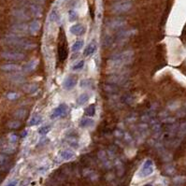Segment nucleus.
Returning a JSON list of instances; mask_svg holds the SVG:
<instances>
[{
    "instance_id": "f257e3e1",
    "label": "nucleus",
    "mask_w": 186,
    "mask_h": 186,
    "mask_svg": "<svg viewBox=\"0 0 186 186\" xmlns=\"http://www.w3.org/2000/svg\"><path fill=\"white\" fill-rule=\"evenodd\" d=\"M5 44L11 46V47H16L20 49H24V50H31L33 48H36L37 45L34 44L33 42L28 41L26 39H24L19 35L16 34H10L5 38Z\"/></svg>"
},
{
    "instance_id": "f03ea898",
    "label": "nucleus",
    "mask_w": 186,
    "mask_h": 186,
    "mask_svg": "<svg viewBox=\"0 0 186 186\" xmlns=\"http://www.w3.org/2000/svg\"><path fill=\"white\" fill-rule=\"evenodd\" d=\"M132 57H133L132 50H126V52L120 53L112 56L108 60V64H109V66H113L115 67L124 66V65L131 62Z\"/></svg>"
},
{
    "instance_id": "7ed1b4c3",
    "label": "nucleus",
    "mask_w": 186,
    "mask_h": 186,
    "mask_svg": "<svg viewBox=\"0 0 186 186\" xmlns=\"http://www.w3.org/2000/svg\"><path fill=\"white\" fill-rule=\"evenodd\" d=\"M131 8H132V3L129 0H122V1L116 2L112 5L111 11L114 13H123L130 11Z\"/></svg>"
},
{
    "instance_id": "20e7f679",
    "label": "nucleus",
    "mask_w": 186,
    "mask_h": 186,
    "mask_svg": "<svg viewBox=\"0 0 186 186\" xmlns=\"http://www.w3.org/2000/svg\"><path fill=\"white\" fill-rule=\"evenodd\" d=\"M154 170V162L151 161V159H147L141 166V169L139 171V176L141 178H145V177H148L151 174H153Z\"/></svg>"
},
{
    "instance_id": "39448f33",
    "label": "nucleus",
    "mask_w": 186,
    "mask_h": 186,
    "mask_svg": "<svg viewBox=\"0 0 186 186\" xmlns=\"http://www.w3.org/2000/svg\"><path fill=\"white\" fill-rule=\"evenodd\" d=\"M1 57L10 61H22L25 58V54L20 52H10V50H6V52L1 53Z\"/></svg>"
},
{
    "instance_id": "423d86ee",
    "label": "nucleus",
    "mask_w": 186,
    "mask_h": 186,
    "mask_svg": "<svg viewBox=\"0 0 186 186\" xmlns=\"http://www.w3.org/2000/svg\"><path fill=\"white\" fill-rule=\"evenodd\" d=\"M11 14L13 17H15L16 19L21 20V21H26L31 18V14L27 8H14L11 11Z\"/></svg>"
},
{
    "instance_id": "0eeeda50",
    "label": "nucleus",
    "mask_w": 186,
    "mask_h": 186,
    "mask_svg": "<svg viewBox=\"0 0 186 186\" xmlns=\"http://www.w3.org/2000/svg\"><path fill=\"white\" fill-rule=\"evenodd\" d=\"M69 111V107L66 103H62L59 105L57 108L53 109V111L50 114V119H57V118H61L63 116H66Z\"/></svg>"
},
{
    "instance_id": "6e6552de",
    "label": "nucleus",
    "mask_w": 186,
    "mask_h": 186,
    "mask_svg": "<svg viewBox=\"0 0 186 186\" xmlns=\"http://www.w3.org/2000/svg\"><path fill=\"white\" fill-rule=\"evenodd\" d=\"M127 80V77L122 74H116L113 76H111L108 79V82L111 84H114V85H120V84H123V82L126 81Z\"/></svg>"
},
{
    "instance_id": "1a4fd4ad",
    "label": "nucleus",
    "mask_w": 186,
    "mask_h": 186,
    "mask_svg": "<svg viewBox=\"0 0 186 186\" xmlns=\"http://www.w3.org/2000/svg\"><path fill=\"white\" fill-rule=\"evenodd\" d=\"M11 30L12 31L13 34H16V35L20 36V34H25L28 32V25L23 23H16V24H13L11 27Z\"/></svg>"
},
{
    "instance_id": "9d476101",
    "label": "nucleus",
    "mask_w": 186,
    "mask_h": 186,
    "mask_svg": "<svg viewBox=\"0 0 186 186\" xmlns=\"http://www.w3.org/2000/svg\"><path fill=\"white\" fill-rule=\"evenodd\" d=\"M77 80H76L74 77H71V76H69V77H67L65 79L64 82H63V88L66 91H70L72 90L76 85H77Z\"/></svg>"
},
{
    "instance_id": "9b49d317",
    "label": "nucleus",
    "mask_w": 186,
    "mask_h": 186,
    "mask_svg": "<svg viewBox=\"0 0 186 186\" xmlns=\"http://www.w3.org/2000/svg\"><path fill=\"white\" fill-rule=\"evenodd\" d=\"M69 32L75 36H81L85 32V28L81 23H76L69 28Z\"/></svg>"
},
{
    "instance_id": "f8f14e48",
    "label": "nucleus",
    "mask_w": 186,
    "mask_h": 186,
    "mask_svg": "<svg viewBox=\"0 0 186 186\" xmlns=\"http://www.w3.org/2000/svg\"><path fill=\"white\" fill-rule=\"evenodd\" d=\"M27 10L29 11V12H30L31 16L39 17V16H41V14H42V10H41L40 6H38V4H36V3L29 4Z\"/></svg>"
},
{
    "instance_id": "ddd939ff",
    "label": "nucleus",
    "mask_w": 186,
    "mask_h": 186,
    "mask_svg": "<svg viewBox=\"0 0 186 186\" xmlns=\"http://www.w3.org/2000/svg\"><path fill=\"white\" fill-rule=\"evenodd\" d=\"M125 24H126V21L123 19H113L108 23V26L111 29H117L124 26Z\"/></svg>"
},
{
    "instance_id": "4468645a",
    "label": "nucleus",
    "mask_w": 186,
    "mask_h": 186,
    "mask_svg": "<svg viewBox=\"0 0 186 186\" xmlns=\"http://www.w3.org/2000/svg\"><path fill=\"white\" fill-rule=\"evenodd\" d=\"M41 27V24H40V22L38 21V20H34L29 25H28V32L32 35H36V34L39 31Z\"/></svg>"
},
{
    "instance_id": "2eb2a0df",
    "label": "nucleus",
    "mask_w": 186,
    "mask_h": 186,
    "mask_svg": "<svg viewBox=\"0 0 186 186\" xmlns=\"http://www.w3.org/2000/svg\"><path fill=\"white\" fill-rule=\"evenodd\" d=\"M1 69L7 72H15V71H20L21 67L16 65V64H12V63H8V64H4L1 66Z\"/></svg>"
},
{
    "instance_id": "dca6fc26",
    "label": "nucleus",
    "mask_w": 186,
    "mask_h": 186,
    "mask_svg": "<svg viewBox=\"0 0 186 186\" xmlns=\"http://www.w3.org/2000/svg\"><path fill=\"white\" fill-rule=\"evenodd\" d=\"M38 64V59H32V60H30L28 63H26L23 66V70L25 72H31L33 70H35V69L37 67Z\"/></svg>"
},
{
    "instance_id": "f3484780",
    "label": "nucleus",
    "mask_w": 186,
    "mask_h": 186,
    "mask_svg": "<svg viewBox=\"0 0 186 186\" xmlns=\"http://www.w3.org/2000/svg\"><path fill=\"white\" fill-rule=\"evenodd\" d=\"M96 44L95 43V42H91V43H89L87 45V47L85 48V50H84V52H83V55L85 56V57H88L92 54H94L96 53Z\"/></svg>"
},
{
    "instance_id": "a211bd4d",
    "label": "nucleus",
    "mask_w": 186,
    "mask_h": 186,
    "mask_svg": "<svg viewBox=\"0 0 186 186\" xmlns=\"http://www.w3.org/2000/svg\"><path fill=\"white\" fill-rule=\"evenodd\" d=\"M136 32L135 30H127V31H123L121 33L118 34V36L116 37L117 40H120V41H123V40H126L128 38H130L133 33Z\"/></svg>"
},
{
    "instance_id": "6ab92c4d",
    "label": "nucleus",
    "mask_w": 186,
    "mask_h": 186,
    "mask_svg": "<svg viewBox=\"0 0 186 186\" xmlns=\"http://www.w3.org/2000/svg\"><path fill=\"white\" fill-rule=\"evenodd\" d=\"M60 157L65 161H69L74 157V153L69 150H63L60 151Z\"/></svg>"
},
{
    "instance_id": "aec40b11",
    "label": "nucleus",
    "mask_w": 186,
    "mask_h": 186,
    "mask_svg": "<svg viewBox=\"0 0 186 186\" xmlns=\"http://www.w3.org/2000/svg\"><path fill=\"white\" fill-rule=\"evenodd\" d=\"M95 124V121L91 118H84L80 122V126L82 128H89Z\"/></svg>"
},
{
    "instance_id": "412c9836",
    "label": "nucleus",
    "mask_w": 186,
    "mask_h": 186,
    "mask_svg": "<svg viewBox=\"0 0 186 186\" xmlns=\"http://www.w3.org/2000/svg\"><path fill=\"white\" fill-rule=\"evenodd\" d=\"M60 19H61V16L59 14L58 11L56 10H53L50 11V15H49V20L52 22V23H58L60 22Z\"/></svg>"
},
{
    "instance_id": "4be33fe9",
    "label": "nucleus",
    "mask_w": 186,
    "mask_h": 186,
    "mask_svg": "<svg viewBox=\"0 0 186 186\" xmlns=\"http://www.w3.org/2000/svg\"><path fill=\"white\" fill-rule=\"evenodd\" d=\"M89 99H90V96L87 94V93H83V94H81V95L78 97L77 103H78V105L82 106V105H84L85 103H87L88 101H89Z\"/></svg>"
},
{
    "instance_id": "5701e85b",
    "label": "nucleus",
    "mask_w": 186,
    "mask_h": 186,
    "mask_svg": "<svg viewBox=\"0 0 186 186\" xmlns=\"http://www.w3.org/2000/svg\"><path fill=\"white\" fill-rule=\"evenodd\" d=\"M80 85L81 88H91L93 89L94 88V81H93L91 79H85V80H82L80 82Z\"/></svg>"
},
{
    "instance_id": "b1692460",
    "label": "nucleus",
    "mask_w": 186,
    "mask_h": 186,
    "mask_svg": "<svg viewBox=\"0 0 186 186\" xmlns=\"http://www.w3.org/2000/svg\"><path fill=\"white\" fill-rule=\"evenodd\" d=\"M8 79H10L11 81L16 82V83H21V82L24 81V77L20 74H12L8 77Z\"/></svg>"
},
{
    "instance_id": "393cba45",
    "label": "nucleus",
    "mask_w": 186,
    "mask_h": 186,
    "mask_svg": "<svg viewBox=\"0 0 186 186\" xmlns=\"http://www.w3.org/2000/svg\"><path fill=\"white\" fill-rule=\"evenodd\" d=\"M41 119H42V117L40 114H34L32 117H31V119L29 120V125H37L40 122H41Z\"/></svg>"
},
{
    "instance_id": "a878e982",
    "label": "nucleus",
    "mask_w": 186,
    "mask_h": 186,
    "mask_svg": "<svg viewBox=\"0 0 186 186\" xmlns=\"http://www.w3.org/2000/svg\"><path fill=\"white\" fill-rule=\"evenodd\" d=\"M84 114H85L87 117H93L96 114V106L94 104L90 105L89 107H87L84 111Z\"/></svg>"
},
{
    "instance_id": "bb28decb",
    "label": "nucleus",
    "mask_w": 186,
    "mask_h": 186,
    "mask_svg": "<svg viewBox=\"0 0 186 186\" xmlns=\"http://www.w3.org/2000/svg\"><path fill=\"white\" fill-rule=\"evenodd\" d=\"M38 89V85H36V84H28V85H25L23 87V90L24 92L28 93V94H34L35 92H37Z\"/></svg>"
},
{
    "instance_id": "cd10ccee",
    "label": "nucleus",
    "mask_w": 186,
    "mask_h": 186,
    "mask_svg": "<svg viewBox=\"0 0 186 186\" xmlns=\"http://www.w3.org/2000/svg\"><path fill=\"white\" fill-rule=\"evenodd\" d=\"M83 40H77L75 43L72 45V52H78V50H81L83 47Z\"/></svg>"
},
{
    "instance_id": "c85d7f7f",
    "label": "nucleus",
    "mask_w": 186,
    "mask_h": 186,
    "mask_svg": "<svg viewBox=\"0 0 186 186\" xmlns=\"http://www.w3.org/2000/svg\"><path fill=\"white\" fill-rule=\"evenodd\" d=\"M69 20L70 22H75L78 20V13L73 8H70V11H69Z\"/></svg>"
},
{
    "instance_id": "c756f323",
    "label": "nucleus",
    "mask_w": 186,
    "mask_h": 186,
    "mask_svg": "<svg viewBox=\"0 0 186 186\" xmlns=\"http://www.w3.org/2000/svg\"><path fill=\"white\" fill-rule=\"evenodd\" d=\"M50 129H52L50 125H43L38 129V134L41 135V136H45V135H47L50 131Z\"/></svg>"
},
{
    "instance_id": "7c9ffc66",
    "label": "nucleus",
    "mask_w": 186,
    "mask_h": 186,
    "mask_svg": "<svg viewBox=\"0 0 186 186\" xmlns=\"http://www.w3.org/2000/svg\"><path fill=\"white\" fill-rule=\"evenodd\" d=\"M8 126L11 129H17L21 126V123L19 121H11L8 123Z\"/></svg>"
},
{
    "instance_id": "2f4dec72",
    "label": "nucleus",
    "mask_w": 186,
    "mask_h": 186,
    "mask_svg": "<svg viewBox=\"0 0 186 186\" xmlns=\"http://www.w3.org/2000/svg\"><path fill=\"white\" fill-rule=\"evenodd\" d=\"M84 64H85L84 60H81V61H79L78 63H76V64L72 66V70L76 71V70H80V69H83Z\"/></svg>"
},
{
    "instance_id": "473e14b6",
    "label": "nucleus",
    "mask_w": 186,
    "mask_h": 186,
    "mask_svg": "<svg viewBox=\"0 0 186 186\" xmlns=\"http://www.w3.org/2000/svg\"><path fill=\"white\" fill-rule=\"evenodd\" d=\"M14 115L17 118H21V119H23V118H24L25 115H26V111L23 109V108H20V109H18V111L15 112Z\"/></svg>"
},
{
    "instance_id": "72a5a7b5",
    "label": "nucleus",
    "mask_w": 186,
    "mask_h": 186,
    "mask_svg": "<svg viewBox=\"0 0 186 186\" xmlns=\"http://www.w3.org/2000/svg\"><path fill=\"white\" fill-rule=\"evenodd\" d=\"M15 151V147L13 146H6L2 149V151L5 154H11Z\"/></svg>"
},
{
    "instance_id": "f704fd0d",
    "label": "nucleus",
    "mask_w": 186,
    "mask_h": 186,
    "mask_svg": "<svg viewBox=\"0 0 186 186\" xmlns=\"http://www.w3.org/2000/svg\"><path fill=\"white\" fill-rule=\"evenodd\" d=\"M20 96H19V94H17V93H14V92H12V93H8V94L7 95V97L10 99V100H15V99H17Z\"/></svg>"
},
{
    "instance_id": "c9c22d12",
    "label": "nucleus",
    "mask_w": 186,
    "mask_h": 186,
    "mask_svg": "<svg viewBox=\"0 0 186 186\" xmlns=\"http://www.w3.org/2000/svg\"><path fill=\"white\" fill-rule=\"evenodd\" d=\"M8 139H10L11 143H15L17 141V139H18V137H17L15 134H11L10 137H8Z\"/></svg>"
},
{
    "instance_id": "e433bc0d",
    "label": "nucleus",
    "mask_w": 186,
    "mask_h": 186,
    "mask_svg": "<svg viewBox=\"0 0 186 186\" xmlns=\"http://www.w3.org/2000/svg\"><path fill=\"white\" fill-rule=\"evenodd\" d=\"M17 185H18V181H17V180H12L11 181H8L6 186H17Z\"/></svg>"
},
{
    "instance_id": "4c0bfd02",
    "label": "nucleus",
    "mask_w": 186,
    "mask_h": 186,
    "mask_svg": "<svg viewBox=\"0 0 186 186\" xmlns=\"http://www.w3.org/2000/svg\"><path fill=\"white\" fill-rule=\"evenodd\" d=\"M4 144H5L4 141L2 139H0V147H4Z\"/></svg>"
},
{
    "instance_id": "58836bf2",
    "label": "nucleus",
    "mask_w": 186,
    "mask_h": 186,
    "mask_svg": "<svg viewBox=\"0 0 186 186\" xmlns=\"http://www.w3.org/2000/svg\"><path fill=\"white\" fill-rule=\"evenodd\" d=\"M144 186H153V185H151V184H145Z\"/></svg>"
}]
</instances>
